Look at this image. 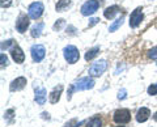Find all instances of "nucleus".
Returning <instances> with one entry per match:
<instances>
[{
    "instance_id": "f257e3e1",
    "label": "nucleus",
    "mask_w": 157,
    "mask_h": 127,
    "mask_svg": "<svg viewBox=\"0 0 157 127\" xmlns=\"http://www.w3.org/2000/svg\"><path fill=\"white\" fill-rule=\"evenodd\" d=\"M94 87V80L92 76H86V77H81L78 81H76L75 84L71 87L70 92H68V98H71V94L73 92H78V90H89Z\"/></svg>"
},
{
    "instance_id": "f03ea898",
    "label": "nucleus",
    "mask_w": 157,
    "mask_h": 127,
    "mask_svg": "<svg viewBox=\"0 0 157 127\" xmlns=\"http://www.w3.org/2000/svg\"><path fill=\"white\" fill-rule=\"evenodd\" d=\"M63 56H64V59L70 63V64H75L78 60V58H80V52H78L76 46L68 45L63 48Z\"/></svg>"
},
{
    "instance_id": "7ed1b4c3",
    "label": "nucleus",
    "mask_w": 157,
    "mask_h": 127,
    "mask_svg": "<svg viewBox=\"0 0 157 127\" xmlns=\"http://www.w3.org/2000/svg\"><path fill=\"white\" fill-rule=\"evenodd\" d=\"M43 11H45V6H43V3L34 2L28 8V16L30 17L32 20H38V18L43 14Z\"/></svg>"
},
{
    "instance_id": "20e7f679",
    "label": "nucleus",
    "mask_w": 157,
    "mask_h": 127,
    "mask_svg": "<svg viewBox=\"0 0 157 127\" xmlns=\"http://www.w3.org/2000/svg\"><path fill=\"white\" fill-rule=\"evenodd\" d=\"M106 70H107V62L101 59V60H97L96 63H93L88 74H89V76H92V77H98L104 74Z\"/></svg>"
},
{
    "instance_id": "39448f33",
    "label": "nucleus",
    "mask_w": 157,
    "mask_h": 127,
    "mask_svg": "<svg viewBox=\"0 0 157 127\" xmlns=\"http://www.w3.org/2000/svg\"><path fill=\"white\" fill-rule=\"evenodd\" d=\"M113 119H114V122L118 125L128 123L131 119V113L128 109H118V110H115L114 115H113Z\"/></svg>"
},
{
    "instance_id": "423d86ee",
    "label": "nucleus",
    "mask_w": 157,
    "mask_h": 127,
    "mask_svg": "<svg viewBox=\"0 0 157 127\" xmlns=\"http://www.w3.org/2000/svg\"><path fill=\"white\" fill-rule=\"evenodd\" d=\"M98 8H100V3L98 0H88L82 4L81 7V14L82 16H90V14H94Z\"/></svg>"
},
{
    "instance_id": "0eeeda50",
    "label": "nucleus",
    "mask_w": 157,
    "mask_h": 127,
    "mask_svg": "<svg viewBox=\"0 0 157 127\" xmlns=\"http://www.w3.org/2000/svg\"><path fill=\"white\" fill-rule=\"evenodd\" d=\"M144 18V13H143V8L141 7H137L134 12L131 13L130 16V26L131 28H137L141 24V21H143Z\"/></svg>"
},
{
    "instance_id": "6e6552de",
    "label": "nucleus",
    "mask_w": 157,
    "mask_h": 127,
    "mask_svg": "<svg viewBox=\"0 0 157 127\" xmlns=\"http://www.w3.org/2000/svg\"><path fill=\"white\" fill-rule=\"evenodd\" d=\"M30 54H32L33 60L36 63H39L43 60V58L46 55V48L42 45H33L30 48Z\"/></svg>"
},
{
    "instance_id": "1a4fd4ad",
    "label": "nucleus",
    "mask_w": 157,
    "mask_h": 127,
    "mask_svg": "<svg viewBox=\"0 0 157 127\" xmlns=\"http://www.w3.org/2000/svg\"><path fill=\"white\" fill-rule=\"evenodd\" d=\"M30 17L26 16V14H20L17 21H16V29L18 33H25L26 29L29 28V25H30Z\"/></svg>"
},
{
    "instance_id": "9d476101",
    "label": "nucleus",
    "mask_w": 157,
    "mask_h": 127,
    "mask_svg": "<svg viewBox=\"0 0 157 127\" xmlns=\"http://www.w3.org/2000/svg\"><path fill=\"white\" fill-rule=\"evenodd\" d=\"M26 87V79L24 76H20L16 77L9 85V90L11 92H18V90H22L24 88Z\"/></svg>"
},
{
    "instance_id": "9b49d317",
    "label": "nucleus",
    "mask_w": 157,
    "mask_h": 127,
    "mask_svg": "<svg viewBox=\"0 0 157 127\" xmlns=\"http://www.w3.org/2000/svg\"><path fill=\"white\" fill-rule=\"evenodd\" d=\"M11 56L14 62L18 63V64H21V63H24V60H25V54H24V51L21 50V47L17 46V45L11 48Z\"/></svg>"
},
{
    "instance_id": "f8f14e48",
    "label": "nucleus",
    "mask_w": 157,
    "mask_h": 127,
    "mask_svg": "<svg viewBox=\"0 0 157 127\" xmlns=\"http://www.w3.org/2000/svg\"><path fill=\"white\" fill-rule=\"evenodd\" d=\"M34 100L38 105H45L46 100H47V92L45 88H38L36 89V96H34Z\"/></svg>"
},
{
    "instance_id": "ddd939ff",
    "label": "nucleus",
    "mask_w": 157,
    "mask_h": 127,
    "mask_svg": "<svg viewBox=\"0 0 157 127\" xmlns=\"http://www.w3.org/2000/svg\"><path fill=\"white\" fill-rule=\"evenodd\" d=\"M149 115H151V110L148 107H140L136 113V121L139 123H144L145 121L149 119Z\"/></svg>"
},
{
    "instance_id": "4468645a",
    "label": "nucleus",
    "mask_w": 157,
    "mask_h": 127,
    "mask_svg": "<svg viewBox=\"0 0 157 127\" xmlns=\"http://www.w3.org/2000/svg\"><path fill=\"white\" fill-rule=\"evenodd\" d=\"M62 92H63V85H58V87H55V88H54V89L51 90L50 97H48V101H50L51 104H58L59 100H60Z\"/></svg>"
},
{
    "instance_id": "2eb2a0df",
    "label": "nucleus",
    "mask_w": 157,
    "mask_h": 127,
    "mask_svg": "<svg viewBox=\"0 0 157 127\" xmlns=\"http://www.w3.org/2000/svg\"><path fill=\"white\" fill-rule=\"evenodd\" d=\"M119 13V7L118 6H111V7H107L105 11H104V16L107 18V20H113L115 17V14Z\"/></svg>"
},
{
    "instance_id": "dca6fc26",
    "label": "nucleus",
    "mask_w": 157,
    "mask_h": 127,
    "mask_svg": "<svg viewBox=\"0 0 157 127\" xmlns=\"http://www.w3.org/2000/svg\"><path fill=\"white\" fill-rule=\"evenodd\" d=\"M71 4H72L71 0H59L55 6V9H56V12H64L71 7Z\"/></svg>"
},
{
    "instance_id": "f3484780",
    "label": "nucleus",
    "mask_w": 157,
    "mask_h": 127,
    "mask_svg": "<svg viewBox=\"0 0 157 127\" xmlns=\"http://www.w3.org/2000/svg\"><path fill=\"white\" fill-rule=\"evenodd\" d=\"M43 28H45V24H43V22H37L36 25L32 28V33H30L32 37H33V38H38V37L42 34Z\"/></svg>"
},
{
    "instance_id": "a211bd4d",
    "label": "nucleus",
    "mask_w": 157,
    "mask_h": 127,
    "mask_svg": "<svg viewBox=\"0 0 157 127\" xmlns=\"http://www.w3.org/2000/svg\"><path fill=\"white\" fill-rule=\"evenodd\" d=\"M123 21H124V17H123V14H122L119 18H117V20L109 26V32H110V33H114L115 30H118V29H119L122 25H123Z\"/></svg>"
},
{
    "instance_id": "6ab92c4d",
    "label": "nucleus",
    "mask_w": 157,
    "mask_h": 127,
    "mask_svg": "<svg viewBox=\"0 0 157 127\" xmlns=\"http://www.w3.org/2000/svg\"><path fill=\"white\" fill-rule=\"evenodd\" d=\"M100 52V47H93L90 50H88L86 54H85V60H92L93 58H96Z\"/></svg>"
},
{
    "instance_id": "aec40b11",
    "label": "nucleus",
    "mask_w": 157,
    "mask_h": 127,
    "mask_svg": "<svg viewBox=\"0 0 157 127\" xmlns=\"http://www.w3.org/2000/svg\"><path fill=\"white\" fill-rule=\"evenodd\" d=\"M86 127H102V119L98 118V117H94L90 121H88Z\"/></svg>"
},
{
    "instance_id": "412c9836",
    "label": "nucleus",
    "mask_w": 157,
    "mask_h": 127,
    "mask_svg": "<svg viewBox=\"0 0 157 127\" xmlns=\"http://www.w3.org/2000/svg\"><path fill=\"white\" fill-rule=\"evenodd\" d=\"M12 47H13V40L3 41V43H2V51L8 50V48H12Z\"/></svg>"
},
{
    "instance_id": "4be33fe9",
    "label": "nucleus",
    "mask_w": 157,
    "mask_h": 127,
    "mask_svg": "<svg viewBox=\"0 0 157 127\" xmlns=\"http://www.w3.org/2000/svg\"><path fill=\"white\" fill-rule=\"evenodd\" d=\"M147 92H148V94H151V96H156L157 94V83L151 84L148 87V89H147Z\"/></svg>"
},
{
    "instance_id": "5701e85b",
    "label": "nucleus",
    "mask_w": 157,
    "mask_h": 127,
    "mask_svg": "<svg viewBox=\"0 0 157 127\" xmlns=\"http://www.w3.org/2000/svg\"><path fill=\"white\" fill-rule=\"evenodd\" d=\"M66 25V20H63V18H59V20L54 24V30H60V29Z\"/></svg>"
},
{
    "instance_id": "b1692460",
    "label": "nucleus",
    "mask_w": 157,
    "mask_h": 127,
    "mask_svg": "<svg viewBox=\"0 0 157 127\" xmlns=\"http://www.w3.org/2000/svg\"><path fill=\"white\" fill-rule=\"evenodd\" d=\"M148 56L151 58V59H157V46L151 48V50L148 51Z\"/></svg>"
},
{
    "instance_id": "393cba45",
    "label": "nucleus",
    "mask_w": 157,
    "mask_h": 127,
    "mask_svg": "<svg viewBox=\"0 0 157 127\" xmlns=\"http://www.w3.org/2000/svg\"><path fill=\"white\" fill-rule=\"evenodd\" d=\"M0 60H2V68L7 67V64H8V58H7V55L4 52H2V55H0Z\"/></svg>"
},
{
    "instance_id": "a878e982",
    "label": "nucleus",
    "mask_w": 157,
    "mask_h": 127,
    "mask_svg": "<svg viewBox=\"0 0 157 127\" xmlns=\"http://www.w3.org/2000/svg\"><path fill=\"white\" fill-rule=\"evenodd\" d=\"M126 97H127V90L126 89H121L119 93H118V98H119V100H124Z\"/></svg>"
},
{
    "instance_id": "bb28decb",
    "label": "nucleus",
    "mask_w": 157,
    "mask_h": 127,
    "mask_svg": "<svg viewBox=\"0 0 157 127\" xmlns=\"http://www.w3.org/2000/svg\"><path fill=\"white\" fill-rule=\"evenodd\" d=\"M12 4V0H2V7L3 8H7Z\"/></svg>"
},
{
    "instance_id": "cd10ccee",
    "label": "nucleus",
    "mask_w": 157,
    "mask_h": 127,
    "mask_svg": "<svg viewBox=\"0 0 157 127\" xmlns=\"http://www.w3.org/2000/svg\"><path fill=\"white\" fill-rule=\"evenodd\" d=\"M89 21H90L89 22V28H90V26H93V25H96V24L100 22V18H90Z\"/></svg>"
},
{
    "instance_id": "c85d7f7f",
    "label": "nucleus",
    "mask_w": 157,
    "mask_h": 127,
    "mask_svg": "<svg viewBox=\"0 0 157 127\" xmlns=\"http://www.w3.org/2000/svg\"><path fill=\"white\" fill-rule=\"evenodd\" d=\"M153 119L157 122V111H156V113H155V115H153Z\"/></svg>"
},
{
    "instance_id": "c756f323",
    "label": "nucleus",
    "mask_w": 157,
    "mask_h": 127,
    "mask_svg": "<svg viewBox=\"0 0 157 127\" xmlns=\"http://www.w3.org/2000/svg\"><path fill=\"white\" fill-rule=\"evenodd\" d=\"M117 127H124V126H117Z\"/></svg>"
}]
</instances>
